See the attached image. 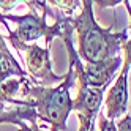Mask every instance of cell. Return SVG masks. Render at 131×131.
Segmentation results:
<instances>
[{
    "instance_id": "1",
    "label": "cell",
    "mask_w": 131,
    "mask_h": 131,
    "mask_svg": "<svg viewBox=\"0 0 131 131\" xmlns=\"http://www.w3.org/2000/svg\"><path fill=\"white\" fill-rule=\"evenodd\" d=\"M76 84L73 63L70 62L68 73L63 81L55 87L38 85L32 79L22 84L17 98H13L10 104L35 107L38 118L44 123H49L54 131H67V120L73 111L71 87Z\"/></svg>"
},
{
    "instance_id": "2",
    "label": "cell",
    "mask_w": 131,
    "mask_h": 131,
    "mask_svg": "<svg viewBox=\"0 0 131 131\" xmlns=\"http://www.w3.org/2000/svg\"><path fill=\"white\" fill-rule=\"evenodd\" d=\"M78 33V55L84 62H100L120 55L122 44L129 40L128 29L112 32V27L103 29L93 14V0H82L81 13L70 17Z\"/></svg>"
},
{
    "instance_id": "3",
    "label": "cell",
    "mask_w": 131,
    "mask_h": 131,
    "mask_svg": "<svg viewBox=\"0 0 131 131\" xmlns=\"http://www.w3.org/2000/svg\"><path fill=\"white\" fill-rule=\"evenodd\" d=\"M46 16L48 14H38L35 11H29L24 16L17 14L3 16L0 13V21L8 30V38H14L22 43H32L40 38H44L46 44L51 46V41L54 38H60L63 35L67 16L57 17L52 25H48Z\"/></svg>"
},
{
    "instance_id": "4",
    "label": "cell",
    "mask_w": 131,
    "mask_h": 131,
    "mask_svg": "<svg viewBox=\"0 0 131 131\" xmlns=\"http://www.w3.org/2000/svg\"><path fill=\"white\" fill-rule=\"evenodd\" d=\"M10 43L14 46L16 51L24 54V62L29 78L38 84V85H46L48 84H60L65 76H59L52 71V62H51V54L49 48L51 46L46 44L44 48L35 44V43H22L14 38H8Z\"/></svg>"
},
{
    "instance_id": "5",
    "label": "cell",
    "mask_w": 131,
    "mask_h": 131,
    "mask_svg": "<svg viewBox=\"0 0 131 131\" xmlns=\"http://www.w3.org/2000/svg\"><path fill=\"white\" fill-rule=\"evenodd\" d=\"M129 40L122 44L123 51V63L120 67V74L115 79V84L106 93L104 106H106V118L115 122L122 115L128 112V74L131 65V51H129Z\"/></svg>"
},
{
    "instance_id": "6",
    "label": "cell",
    "mask_w": 131,
    "mask_h": 131,
    "mask_svg": "<svg viewBox=\"0 0 131 131\" xmlns=\"http://www.w3.org/2000/svg\"><path fill=\"white\" fill-rule=\"evenodd\" d=\"M106 87H89L78 81V98L73 100V111L79 117V131H96V115L100 112Z\"/></svg>"
},
{
    "instance_id": "7",
    "label": "cell",
    "mask_w": 131,
    "mask_h": 131,
    "mask_svg": "<svg viewBox=\"0 0 131 131\" xmlns=\"http://www.w3.org/2000/svg\"><path fill=\"white\" fill-rule=\"evenodd\" d=\"M0 123L16 125L19 131H46L38 126V114L35 107L27 106H14V109L11 111L0 112Z\"/></svg>"
},
{
    "instance_id": "8",
    "label": "cell",
    "mask_w": 131,
    "mask_h": 131,
    "mask_svg": "<svg viewBox=\"0 0 131 131\" xmlns=\"http://www.w3.org/2000/svg\"><path fill=\"white\" fill-rule=\"evenodd\" d=\"M10 78H29V74L22 70L19 62L10 52L5 38L0 33V84Z\"/></svg>"
},
{
    "instance_id": "9",
    "label": "cell",
    "mask_w": 131,
    "mask_h": 131,
    "mask_svg": "<svg viewBox=\"0 0 131 131\" xmlns=\"http://www.w3.org/2000/svg\"><path fill=\"white\" fill-rule=\"evenodd\" d=\"M49 5L59 8L65 13L67 17H73L79 8L82 6V0H46Z\"/></svg>"
},
{
    "instance_id": "10",
    "label": "cell",
    "mask_w": 131,
    "mask_h": 131,
    "mask_svg": "<svg viewBox=\"0 0 131 131\" xmlns=\"http://www.w3.org/2000/svg\"><path fill=\"white\" fill-rule=\"evenodd\" d=\"M21 2H24L29 6L30 11H35L38 14H52V10L46 5V0H21Z\"/></svg>"
},
{
    "instance_id": "11",
    "label": "cell",
    "mask_w": 131,
    "mask_h": 131,
    "mask_svg": "<svg viewBox=\"0 0 131 131\" xmlns=\"http://www.w3.org/2000/svg\"><path fill=\"white\" fill-rule=\"evenodd\" d=\"M96 125H98L96 131H117L115 129V122L106 118V115L100 114V112H98V115H96Z\"/></svg>"
},
{
    "instance_id": "12",
    "label": "cell",
    "mask_w": 131,
    "mask_h": 131,
    "mask_svg": "<svg viewBox=\"0 0 131 131\" xmlns=\"http://www.w3.org/2000/svg\"><path fill=\"white\" fill-rule=\"evenodd\" d=\"M93 3H95L98 8H114L118 3H125L126 10L129 13V0H93Z\"/></svg>"
},
{
    "instance_id": "13",
    "label": "cell",
    "mask_w": 131,
    "mask_h": 131,
    "mask_svg": "<svg viewBox=\"0 0 131 131\" xmlns=\"http://www.w3.org/2000/svg\"><path fill=\"white\" fill-rule=\"evenodd\" d=\"M131 128V115L126 112L125 115H122L120 120H115V129L117 131H129Z\"/></svg>"
},
{
    "instance_id": "14",
    "label": "cell",
    "mask_w": 131,
    "mask_h": 131,
    "mask_svg": "<svg viewBox=\"0 0 131 131\" xmlns=\"http://www.w3.org/2000/svg\"><path fill=\"white\" fill-rule=\"evenodd\" d=\"M19 2L21 0H0V10H2V13L10 14V11L14 10V6Z\"/></svg>"
}]
</instances>
